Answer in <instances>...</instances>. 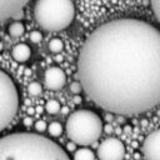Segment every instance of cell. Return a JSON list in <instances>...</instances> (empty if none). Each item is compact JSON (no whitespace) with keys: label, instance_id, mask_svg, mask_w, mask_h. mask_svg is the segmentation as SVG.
<instances>
[{"label":"cell","instance_id":"17","mask_svg":"<svg viewBox=\"0 0 160 160\" xmlns=\"http://www.w3.org/2000/svg\"><path fill=\"white\" fill-rule=\"evenodd\" d=\"M151 4V9L154 11V15L156 16V19L160 22V0H150Z\"/></svg>","mask_w":160,"mask_h":160},{"label":"cell","instance_id":"6","mask_svg":"<svg viewBox=\"0 0 160 160\" xmlns=\"http://www.w3.org/2000/svg\"><path fill=\"white\" fill-rule=\"evenodd\" d=\"M99 160H124L125 145L116 138L105 139L98 148Z\"/></svg>","mask_w":160,"mask_h":160},{"label":"cell","instance_id":"15","mask_svg":"<svg viewBox=\"0 0 160 160\" xmlns=\"http://www.w3.org/2000/svg\"><path fill=\"white\" fill-rule=\"evenodd\" d=\"M45 110L50 115H55L61 110V105L58 100H48L45 104Z\"/></svg>","mask_w":160,"mask_h":160},{"label":"cell","instance_id":"7","mask_svg":"<svg viewBox=\"0 0 160 160\" xmlns=\"http://www.w3.org/2000/svg\"><path fill=\"white\" fill-rule=\"evenodd\" d=\"M145 160H160V129L150 132L141 146Z\"/></svg>","mask_w":160,"mask_h":160},{"label":"cell","instance_id":"12","mask_svg":"<svg viewBox=\"0 0 160 160\" xmlns=\"http://www.w3.org/2000/svg\"><path fill=\"white\" fill-rule=\"evenodd\" d=\"M24 31H25V25H24L21 21H14V22H11V24L9 25V28H8V32H9V35L12 36V38H19V36H21V35L24 34Z\"/></svg>","mask_w":160,"mask_h":160},{"label":"cell","instance_id":"19","mask_svg":"<svg viewBox=\"0 0 160 160\" xmlns=\"http://www.w3.org/2000/svg\"><path fill=\"white\" fill-rule=\"evenodd\" d=\"M70 91L74 94V95H80V92L82 91V88H81V84L79 81H74L70 84Z\"/></svg>","mask_w":160,"mask_h":160},{"label":"cell","instance_id":"23","mask_svg":"<svg viewBox=\"0 0 160 160\" xmlns=\"http://www.w3.org/2000/svg\"><path fill=\"white\" fill-rule=\"evenodd\" d=\"M74 102H75V104L81 102V96H80V95H75V96H74Z\"/></svg>","mask_w":160,"mask_h":160},{"label":"cell","instance_id":"8","mask_svg":"<svg viewBox=\"0 0 160 160\" xmlns=\"http://www.w3.org/2000/svg\"><path fill=\"white\" fill-rule=\"evenodd\" d=\"M44 82L49 90H60L66 82V74L59 66H50L44 72Z\"/></svg>","mask_w":160,"mask_h":160},{"label":"cell","instance_id":"1","mask_svg":"<svg viewBox=\"0 0 160 160\" xmlns=\"http://www.w3.org/2000/svg\"><path fill=\"white\" fill-rule=\"evenodd\" d=\"M82 91L101 109L136 115L160 104V30L139 19L96 28L78 58Z\"/></svg>","mask_w":160,"mask_h":160},{"label":"cell","instance_id":"13","mask_svg":"<svg viewBox=\"0 0 160 160\" xmlns=\"http://www.w3.org/2000/svg\"><path fill=\"white\" fill-rule=\"evenodd\" d=\"M49 50L54 54H59L64 50V41L59 38H54L49 41Z\"/></svg>","mask_w":160,"mask_h":160},{"label":"cell","instance_id":"16","mask_svg":"<svg viewBox=\"0 0 160 160\" xmlns=\"http://www.w3.org/2000/svg\"><path fill=\"white\" fill-rule=\"evenodd\" d=\"M41 91H42V88H41L40 82H38V81H32L28 85V92L31 96H38L41 94Z\"/></svg>","mask_w":160,"mask_h":160},{"label":"cell","instance_id":"14","mask_svg":"<svg viewBox=\"0 0 160 160\" xmlns=\"http://www.w3.org/2000/svg\"><path fill=\"white\" fill-rule=\"evenodd\" d=\"M48 132L50 136H54V138H58L62 134V125L59 122V121H52L48 125Z\"/></svg>","mask_w":160,"mask_h":160},{"label":"cell","instance_id":"10","mask_svg":"<svg viewBox=\"0 0 160 160\" xmlns=\"http://www.w3.org/2000/svg\"><path fill=\"white\" fill-rule=\"evenodd\" d=\"M11 55H12V59L15 61H18V62H25L31 56V49H30V46L28 44L20 42V44H16L12 48Z\"/></svg>","mask_w":160,"mask_h":160},{"label":"cell","instance_id":"9","mask_svg":"<svg viewBox=\"0 0 160 160\" xmlns=\"http://www.w3.org/2000/svg\"><path fill=\"white\" fill-rule=\"evenodd\" d=\"M28 1L29 0H0V22L15 18L18 12L22 11Z\"/></svg>","mask_w":160,"mask_h":160},{"label":"cell","instance_id":"11","mask_svg":"<svg viewBox=\"0 0 160 160\" xmlns=\"http://www.w3.org/2000/svg\"><path fill=\"white\" fill-rule=\"evenodd\" d=\"M74 160H95V154L88 148H80L74 151Z\"/></svg>","mask_w":160,"mask_h":160},{"label":"cell","instance_id":"22","mask_svg":"<svg viewBox=\"0 0 160 160\" xmlns=\"http://www.w3.org/2000/svg\"><path fill=\"white\" fill-rule=\"evenodd\" d=\"M75 145H76V144L72 142V141L69 142V144L66 145V150H68V151H75V150H76V149H75Z\"/></svg>","mask_w":160,"mask_h":160},{"label":"cell","instance_id":"5","mask_svg":"<svg viewBox=\"0 0 160 160\" xmlns=\"http://www.w3.org/2000/svg\"><path fill=\"white\" fill-rule=\"evenodd\" d=\"M19 109V91L11 78L0 70V131L15 118Z\"/></svg>","mask_w":160,"mask_h":160},{"label":"cell","instance_id":"4","mask_svg":"<svg viewBox=\"0 0 160 160\" xmlns=\"http://www.w3.org/2000/svg\"><path fill=\"white\" fill-rule=\"evenodd\" d=\"M102 129L101 118L95 111L88 109L71 112L65 124V131L70 141L81 146L95 142L100 138Z\"/></svg>","mask_w":160,"mask_h":160},{"label":"cell","instance_id":"21","mask_svg":"<svg viewBox=\"0 0 160 160\" xmlns=\"http://www.w3.org/2000/svg\"><path fill=\"white\" fill-rule=\"evenodd\" d=\"M22 124H24L25 126H31V125H32V118H31V116H26V118L24 119Z\"/></svg>","mask_w":160,"mask_h":160},{"label":"cell","instance_id":"24","mask_svg":"<svg viewBox=\"0 0 160 160\" xmlns=\"http://www.w3.org/2000/svg\"><path fill=\"white\" fill-rule=\"evenodd\" d=\"M29 114H30V115H31V114H34V109H32V108H30V109H29Z\"/></svg>","mask_w":160,"mask_h":160},{"label":"cell","instance_id":"20","mask_svg":"<svg viewBox=\"0 0 160 160\" xmlns=\"http://www.w3.org/2000/svg\"><path fill=\"white\" fill-rule=\"evenodd\" d=\"M34 128H35V130H36L38 132H44V131L48 129V125H46V122H45L44 120H38V121L34 124Z\"/></svg>","mask_w":160,"mask_h":160},{"label":"cell","instance_id":"18","mask_svg":"<svg viewBox=\"0 0 160 160\" xmlns=\"http://www.w3.org/2000/svg\"><path fill=\"white\" fill-rule=\"evenodd\" d=\"M30 41L31 42H35V44H38V42H40L41 41V39H42V34L39 31V30H32L31 32H30Z\"/></svg>","mask_w":160,"mask_h":160},{"label":"cell","instance_id":"3","mask_svg":"<svg viewBox=\"0 0 160 160\" xmlns=\"http://www.w3.org/2000/svg\"><path fill=\"white\" fill-rule=\"evenodd\" d=\"M75 16L72 0H36L34 18L36 24L46 31H60L68 28Z\"/></svg>","mask_w":160,"mask_h":160},{"label":"cell","instance_id":"2","mask_svg":"<svg viewBox=\"0 0 160 160\" xmlns=\"http://www.w3.org/2000/svg\"><path fill=\"white\" fill-rule=\"evenodd\" d=\"M0 160H70L55 141L35 132H14L0 138Z\"/></svg>","mask_w":160,"mask_h":160}]
</instances>
